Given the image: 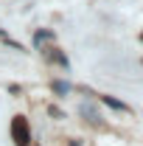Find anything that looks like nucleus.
<instances>
[{
	"label": "nucleus",
	"instance_id": "1",
	"mask_svg": "<svg viewBox=\"0 0 143 146\" xmlns=\"http://www.w3.org/2000/svg\"><path fill=\"white\" fill-rule=\"evenodd\" d=\"M11 138H14L17 146H31V127H28L25 115H17L11 121Z\"/></svg>",
	"mask_w": 143,
	"mask_h": 146
},
{
	"label": "nucleus",
	"instance_id": "2",
	"mask_svg": "<svg viewBox=\"0 0 143 146\" xmlns=\"http://www.w3.org/2000/svg\"><path fill=\"white\" fill-rule=\"evenodd\" d=\"M101 101H104V104H107L109 110H118V112H129V104H124V101H118V98H112V96H104Z\"/></svg>",
	"mask_w": 143,
	"mask_h": 146
},
{
	"label": "nucleus",
	"instance_id": "3",
	"mask_svg": "<svg viewBox=\"0 0 143 146\" xmlns=\"http://www.w3.org/2000/svg\"><path fill=\"white\" fill-rule=\"evenodd\" d=\"M48 39H54L51 31H36V34H34V42H36V45H42V42H48Z\"/></svg>",
	"mask_w": 143,
	"mask_h": 146
},
{
	"label": "nucleus",
	"instance_id": "4",
	"mask_svg": "<svg viewBox=\"0 0 143 146\" xmlns=\"http://www.w3.org/2000/svg\"><path fill=\"white\" fill-rule=\"evenodd\" d=\"M54 93L65 96V93H70V84H65V82H54Z\"/></svg>",
	"mask_w": 143,
	"mask_h": 146
}]
</instances>
